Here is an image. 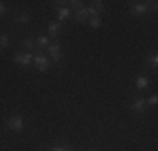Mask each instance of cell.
<instances>
[{"label": "cell", "mask_w": 158, "mask_h": 151, "mask_svg": "<svg viewBox=\"0 0 158 151\" xmlns=\"http://www.w3.org/2000/svg\"><path fill=\"white\" fill-rule=\"evenodd\" d=\"M46 52L49 55H51V59L54 60V62H59L62 57V52H61V45L59 44H51V45H47V49H46Z\"/></svg>", "instance_id": "3957f363"}, {"label": "cell", "mask_w": 158, "mask_h": 151, "mask_svg": "<svg viewBox=\"0 0 158 151\" xmlns=\"http://www.w3.org/2000/svg\"><path fill=\"white\" fill-rule=\"evenodd\" d=\"M51 151H69V149H66V148H61V146H56V148H52Z\"/></svg>", "instance_id": "ffe728a7"}, {"label": "cell", "mask_w": 158, "mask_h": 151, "mask_svg": "<svg viewBox=\"0 0 158 151\" xmlns=\"http://www.w3.org/2000/svg\"><path fill=\"white\" fill-rule=\"evenodd\" d=\"M91 7L96 10L98 14H99V12H103V10H104V2H101V0H96V2H93Z\"/></svg>", "instance_id": "e0dca14e"}, {"label": "cell", "mask_w": 158, "mask_h": 151, "mask_svg": "<svg viewBox=\"0 0 158 151\" xmlns=\"http://www.w3.org/2000/svg\"><path fill=\"white\" fill-rule=\"evenodd\" d=\"M145 64L146 67H150V69H153V71H156V66H158V55L156 54H152V55H148V57L145 59Z\"/></svg>", "instance_id": "52a82bcc"}, {"label": "cell", "mask_w": 158, "mask_h": 151, "mask_svg": "<svg viewBox=\"0 0 158 151\" xmlns=\"http://www.w3.org/2000/svg\"><path fill=\"white\" fill-rule=\"evenodd\" d=\"M10 44V37L7 34H0V49H5Z\"/></svg>", "instance_id": "9a60e30c"}, {"label": "cell", "mask_w": 158, "mask_h": 151, "mask_svg": "<svg viewBox=\"0 0 158 151\" xmlns=\"http://www.w3.org/2000/svg\"><path fill=\"white\" fill-rule=\"evenodd\" d=\"M29 20H31V17L25 12H20V14H17V17H14V22H15V24H27Z\"/></svg>", "instance_id": "8fae6325"}, {"label": "cell", "mask_w": 158, "mask_h": 151, "mask_svg": "<svg viewBox=\"0 0 158 151\" xmlns=\"http://www.w3.org/2000/svg\"><path fill=\"white\" fill-rule=\"evenodd\" d=\"M66 18H71V10L67 7H61L59 9V20H66Z\"/></svg>", "instance_id": "4fadbf2b"}, {"label": "cell", "mask_w": 158, "mask_h": 151, "mask_svg": "<svg viewBox=\"0 0 158 151\" xmlns=\"http://www.w3.org/2000/svg\"><path fill=\"white\" fill-rule=\"evenodd\" d=\"M148 9H150L148 2H138V3H135V5L131 7V12H133L135 15H143V14L148 12Z\"/></svg>", "instance_id": "5b68a950"}, {"label": "cell", "mask_w": 158, "mask_h": 151, "mask_svg": "<svg viewBox=\"0 0 158 151\" xmlns=\"http://www.w3.org/2000/svg\"><path fill=\"white\" fill-rule=\"evenodd\" d=\"M22 45H24L25 49H29V51H34V49H37V44H35V40L34 39H24V42H22Z\"/></svg>", "instance_id": "5bb4252c"}, {"label": "cell", "mask_w": 158, "mask_h": 151, "mask_svg": "<svg viewBox=\"0 0 158 151\" xmlns=\"http://www.w3.org/2000/svg\"><path fill=\"white\" fill-rule=\"evenodd\" d=\"M47 30H49V35L56 37L59 32H61V24H57V22H51L49 27H47Z\"/></svg>", "instance_id": "9c48e42d"}, {"label": "cell", "mask_w": 158, "mask_h": 151, "mask_svg": "<svg viewBox=\"0 0 158 151\" xmlns=\"http://www.w3.org/2000/svg\"><path fill=\"white\" fill-rule=\"evenodd\" d=\"M89 151H98V149H89Z\"/></svg>", "instance_id": "7402d4cb"}, {"label": "cell", "mask_w": 158, "mask_h": 151, "mask_svg": "<svg viewBox=\"0 0 158 151\" xmlns=\"http://www.w3.org/2000/svg\"><path fill=\"white\" fill-rule=\"evenodd\" d=\"M135 84H136L138 89H146L150 82H148V77H145V76H140V77L136 79V82H135Z\"/></svg>", "instance_id": "7c38bea8"}, {"label": "cell", "mask_w": 158, "mask_h": 151, "mask_svg": "<svg viewBox=\"0 0 158 151\" xmlns=\"http://www.w3.org/2000/svg\"><path fill=\"white\" fill-rule=\"evenodd\" d=\"M88 20H89V25H91L93 29L101 27V18H99V15H98V17H89Z\"/></svg>", "instance_id": "2e32d148"}, {"label": "cell", "mask_w": 158, "mask_h": 151, "mask_svg": "<svg viewBox=\"0 0 158 151\" xmlns=\"http://www.w3.org/2000/svg\"><path fill=\"white\" fill-rule=\"evenodd\" d=\"M89 18V12H88V7H81V9L76 10V20L77 22H84Z\"/></svg>", "instance_id": "ba28073f"}, {"label": "cell", "mask_w": 158, "mask_h": 151, "mask_svg": "<svg viewBox=\"0 0 158 151\" xmlns=\"http://www.w3.org/2000/svg\"><path fill=\"white\" fill-rule=\"evenodd\" d=\"M35 44H37V47H40V52H44L42 49L49 45V37H47V35H39V37L35 39Z\"/></svg>", "instance_id": "30bf717a"}, {"label": "cell", "mask_w": 158, "mask_h": 151, "mask_svg": "<svg viewBox=\"0 0 158 151\" xmlns=\"http://www.w3.org/2000/svg\"><path fill=\"white\" fill-rule=\"evenodd\" d=\"M67 3H71V7H74L76 10L82 7V2H79V0H71V2H67Z\"/></svg>", "instance_id": "d6986e66"}, {"label": "cell", "mask_w": 158, "mask_h": 151, "mask_svg": "<svg viewBox=\"0 0 158 151\" xmlns=\"http://www.w3.org/2000/svg\"><path fill=\"white\" fill-rule=\"evenodd\" d=\"M7 129H10V131H22L24 129V118L22 116H12V118H9L7 119Z\"/></svg>", "instance_id": "6da1fadb"}, {"label": "cell", "mask_w": 158, "mask_h": 151, "mask_svg": "<svg viewBox=\"0 0 158 151\" xmlns=\"http://www.w3.org/2000/svg\"><path fill=\"white\" fill-rule=\"evenodd\" d=\"M34 55L31 52H17L15 55H14V60H15L17 64H20V66H29V64L32 62Z\"/></svg>", "instance_id": "277c9868"}, {"label": "cell", "mask_w": 158, "mask_h": 151, "mask_svg": "<svg viewBox=\"0 0 158 151\" xmlns=\"http://www.w3.org/2000/svg\"><path fill=\"white\" fill-rule=\"evenodd\" d=\"M131 109H133L135 112H145V109H146V99H143V97L136 99L133 104H131Z\"/></svg>", "instance_id": "8992f818"}, {"label": "cell", "mask_w": 158, "mask_h": 151, "mask_svg": "<svg viewBox=\"0 0 158 151\" xmlns=\"http://www.w3.org/2000/svg\"><path fill=\"white\" fill-rule=\"evenodd\" d=\"M5 10H7V9H5V5H3L2 2H0V15H2V14H5Z\"/></svg>", "instance_id": "44dd1931"}, {"label": "cell", "mask_w": 158, "mask_h": 151, "mask_svg": "<svg viewBox=\"0 0 158 151\" xmlns=\"http://www.w3.org/2000/svg\"><path fill=\"white\" fill-rule=\"evenodd\" d=\"M158 103V96L156 94H153V96H150L148 99H146V104H150V106H155Z\"/></svg>", "instance_id": "ac0fdd59"}, {"label": "cell", "mask_w": 158, "mask_h": 151, "mask_svg": "<svg viewBox=\"0 0 158 151\" xmlns=\"http://www.w3.org/2000/svg\"><path fill=\"white\" fill-rule=\"evenodd\" d=\"M32 60H34V64H35L37 71H40V72H44V71L49 69V59L46 57V54H42V52L35 54Z\"/></svg>", "instance_id": "7a4b0ae2"}]
</instances>
